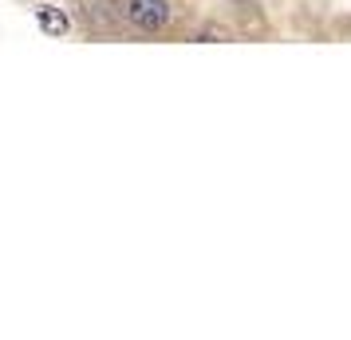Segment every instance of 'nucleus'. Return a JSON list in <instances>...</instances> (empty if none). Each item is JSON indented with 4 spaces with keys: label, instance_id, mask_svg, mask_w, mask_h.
<instances>
[{
    "label": "nucleus",
    "instance_id": "nucleus-1",
    "mask_svg": "<svg viewBox=\"0 0 351 340\" xmlns=\"http://www.w3.org/2000/svg\"><path fill=\"white\" fill-rule=\"evenodd\" d=\"M127 16L143 32H158V28H166V20H170V4L166 0H127Z\"/></svg>",
    "mask_w": 351,
    "mask_h": 340
},
{
    "label": "nucleus",
    "instance_id": "nucleus-2",
    "mask_svg": "<svg viewBox=\"0 0 351 340\" xmlns=\"http://www.w3.org/2000/svg\"><path fill=\"white\" fill-rule=\"evenodd\" d=\"M40 28L48 36H64L67 32V16L60 8H40Z\"/></svg>",
    "mask_w": 351,
    "mask_h": 340
}]
</instances>
